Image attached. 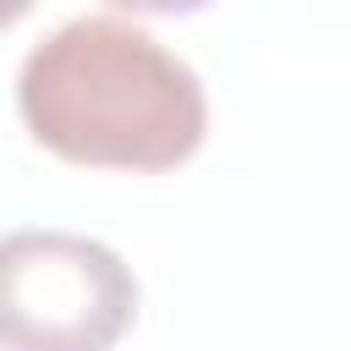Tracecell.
Returning a JSON list of instances; mask_svg holds the SVG:
<instances>
[{"mask_svg": "<svg viewBox=\"0 0 351 351\" xmlns=\"http://www.w3.org/2000/svg\"><path fill=\"white\" fill-rule=\"evenodd\" d=\"M16 110L49 154L110 170H170L208 132L203 77L115 11L44 33L16 71Z\"/></svg>", "mask_w": 351, "mask_h": 351, "instance_id": "6da1fadb", "label": "cell"}, {"mask_svg": "<svg viewBox=\"0 0 351 351\" xmlns=\"http://www.w3.org/2000/svg\"><path fill=\"white\" fill-rule=\"evenodd\" d=\"M137 318L126 258L77 230L0 236V351H110Z\"/></svg>", "mask_w": 351, "mask_h": 351, "instance_id": "7a4b0ae2", "label": "cell"}]
</instances>
